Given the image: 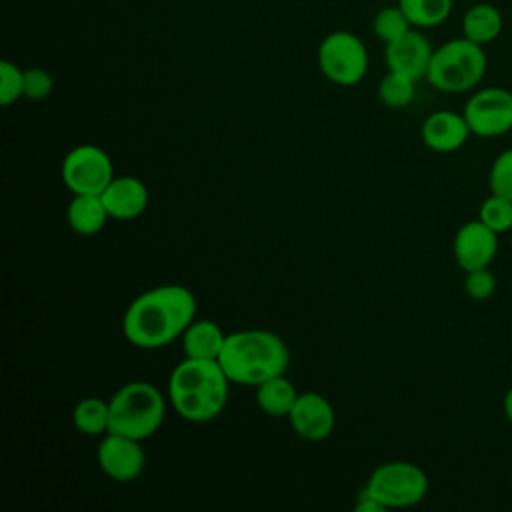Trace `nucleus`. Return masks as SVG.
<instances>
[{
  "mask_svg": "<svg viewBox=\"0 0 512 512\" xmlns=\"http://www.w3.org/2000/svg\"><path fill=\"white\" fill-rule=\"evenodd\" d=\"M196 296L180 284H162L136 296L124 316V338L142 350H156L182 338L196 318Z\"/></svg>",
  "mask_w": 512,
  "mask_h": 512,
  "instance_id": "nucleus-1",
  "label": "nucleus"
},
{
  "mask_svg": "<svg viewBox=\"0 0 512 512\" xmlns=\"http://www.w3.org/2000/svg\"><path fill=\"white\" fill-rule=\"evenodd\" d=\"M230 384L218 360L184 358L170 372L166 394L182 420L204 424L224 410Z\"/></svg>",
  "mask_w": 512,
  "mask_h": 512,
  "instance_id": "nucleus-2",
  "label": "nucleus"
},
{
  "mask_svg": "<svg viewBox=\"0 0 512 512\" xmlns=\"http://www.w3.org/2000/svg\"><path fill=\"white\" fill-rule=\"evenodd\" d=\"M218 364L232 384L256 388L286 372L290 352L278 334L262 328H246L226 334Z\"/></svg>",
  "mask_w": 512,
  "mask_h": 512,
  "instance_id": "nucleus-3",
  "label": "nucleus"
},
{
  "mask_svg": "<svg viewBox=\"0 0 512 512\" xmlns=\"http://www.w3.org/2000/svg\"><path fill=\"white\" fill-rule=\"evenodd\" d=\"M110 402V432L146 440L158 432L166 416V398L150 382L132 380L120 386Z\"/></svg>",
  "mask_w": 512,
  "mask_h": 512,
  "instance_id": "nucleus-4",
  "label": "nucleus"
},
{
  "mask_svg": "<svg viewBox=\"0 0 512 512\" xmlns=\"http://www.w3.org/2000/svg\"><path fill=\"white\" fill-rule=\"evenodd\" d=\"M486 66L484 46L460 36L434 48L426 80L440 92L462 94L478 86Z\"/></svg>",
  "mask_w": 512,
  "mask_h": 512,
  "instance_id": "nucleus-5",
  "label": "nucleus"
},
{
  "mask_svg": "<svg viewBox=\"0 0 512 512\" xmlns=\"http://www.w3.org/2000/svg\"><path fill=\"white\" fill-rule=\"evenodd\" d=\"M428 486V476L418 464L392 460L372 470L364 490L370 492L386 510H390L420 504L428 494Z\"/></svg>",
  "mask_w": 512,
  "mask_h": 512,
  "instance_id": "nucleus-6",
  "label": "nucleus"
},
{
  "mask_svg": "<svg viewBox=\"0 0 512 512\" xmlns=\"http://www.w3.org/2000/svg\"><path fill=\"white\" fill-rule=\"evenodd\" d=\"M320 72L336 86H354L368 72V50L364 42L348 32L336 30L318 46Z\"/></svg>",
  "mask_w": 512,
  "mask_h": 512,
  "instance_id": "nucleus-7",
  "label": "nucleus"
},
{
  "mask_svg": "<svg viewBox=\"0 0 512 512\" xmlns=\"http://www.w3.org/2000/svg\"><path fill=\"white\" fill-rule=\"evenodd\" d=\"M60 176L72 194H102L114 178V164L100 146L80 144L64 156Z\"/></svg>",
  "mask_w": 512,
  "mask_h": 512,
  "instance_id": "nucleus-8",
  "label": "nucleus"
},
{
  "mask_svg": "<svg viewBox=\"0 0 512 512\" xmlns=\"http://www.w3.org/2000/svg\"><path fill=\"white\" fill-rule=\"evenodd\" d=\"M470 132L478 138H498L512 130V92L500 86L476 90L462 110Z\"/></svg>",
  "mask_w": 512,
  "mask_h": 512,
  "instance_id": "nucleus-9",
  "label": "nucleus"
},
{
  "mask_svg": "<svg viewBox=\"0 0 512 512\" xmlns=\"http://www.w3.org/2000/svg\"><path fill=\"white\" fill-rule=\"evenodd\" d=\"M96 460L100 470L114 482L136 480L146 466V454L140 440L108 432L102 436L96 448Z\"/></svg>",
  "mask_w": 512,
  "mask_h": 512,
  "instance_id": "nucleus-10",
  "label": "nucleus"
},
{
  "mask_svg": "<svg viewBox=\"0 0 512 512\" xmlns=\"http://www.w3.org/2000/svg\"><path fill=\"white\" fill-rule=\"evenodd\" d=\"M452 252L464 272L488 268L498 252V234L478 218L468 220L456 230Z\"/></svg>",
  "mask_w": 512,
  "mask_h": 512,
  "instance_id": "nucleus-11",
  "label": "nucleus"
},
{
  "mask_svg": "<svg viewBox=\"0 0 512 512\" xmlns=\"http://www.w3.org/2000/svg\"><path fill=\"white\" fill-rule=\"evenodd\" d=\"M288 420L298 438L306 442H322L334 430L336 412L326 396L318 392H300Z\"/></svg>",
  "mask_w": 512,
  "mask_h": 512,
  "instance_id": "nucleus-12",
  "label": "nucleus"
},
{
  "mask_svg": "<svg viewBox=\"0 0 512 512\" xmlns=\"http://www.w3.org/2000/svg\"><path fill=\"white\" fill-rule=\"evenodd\" d=\"M434 48L420 28H410L404 36L384 44V60L388 70L404 74L412 80H422L428 74Z\"/></svg>",
  "mask_w": 512,
  "mask_h": 512,
  "instance_id": "nucleus-13",
  "label": "nucleus"
},
{
  "mask_svg": "<svg viewBox=\"0 0 512 512\" xmlns=\"http://www.w3.org/2000/svg\"><path fill=\"white\" fill-rule=\"evenodd\" d=\"M470 128L466 124L464 114L452 112V110H436L422 122L420 138L424 146L438 154H450L460 150L468 136Z\"/></svg>",
  "mask_w": 512,
  "mask_h": 512,
  "instance_id": "nucleus-14",
  "label": "nucleus"
},
{
  "mask_svg": "<svg viewBox=\"0 0 512 512\" xmlns=\"http://www.w3.org/2000/svg\"><path fill=\"white\" fill-rule=\"evenodd\" d=\"M112 220H134L148 208V186L136 176H114L100 194Z\"/></svg>",
  "mask_w": 512,
  "mask_h": 512,
  "instance_id": "nucleus-15",
  "label": "nucleus"
},
{
  "mask_svg": "<svg viewBox=\"0 0 512 512\" xmlns=\"http://www.w3.org/2000/svg\"><path fill=\"white\" fill-rule=\"evenodd\" d=\"M180 340H182V350L186 358L218 360L226 342V334L214 320L194 318L190 326L184 330Z\"/></svg>",
  "mask_w": 512,
  "mask_h": 512,
  "instance_id": "nucleus-16",
  "label": "nucleus"
},
{
  "mask_svg": "<svg viewBox=\"0 0 512 512\" xmlns=\"http://www.w3.org/2000/svg\"><path fill=\"white\" fill-rule=\"evenodd\" d=\"M108 210L100 194H72L66 208V220L72 232L80 236L98 234L108 222Z\"/></svg>",
  "mask_w": 512,
  "mask_h": 512,
  "instance_id": "nucleus-17",
  "label": "nucleus"
},
{
  "mask_svg": "<svg viewBox=\"0 0 512 512\" xmlns=\"http://www.w3.org/2000/svg\"><path fill=\"white\" fill-rule=\"evenodd\" d=\"M504 28V18L494 4L478 2L470 6L462 16V36L486 46L494 42Z\"/></svg>",
  "mask_w": 512,
  "mask_h": 512,
  "instance_id": "nucleus-18",
  "label": "nucleus"
},
{
  "mask_svg": "<svg viewBox=\"0 0 512 512\" xmlns=\"http://www.w3.org/2000/svg\"><path fill=\"white\" fill-rule=\"evenodd\" d=\"M298 394L300 392H296L292 380L284 374H278L256 386V404L266 416L282 418L290 414Z\"/></svg>",
  "mask_w": 512,
  "mask_h": 512,
  "instance_id": "nucleus-19",
  "label": "nucleus"
},
{
  "mask_svg": "<svg viewBox=\"0 0 512 512\" xmlns=\"http://www.w3.org/2000/svg\"><path fill=\"white\" fill-rule=\"evenodd\" d=\"M72 424L84 436H106L110 432V402L98 396L82 398L72 410Z\"/></svg>",
  "mask_w": 512,
  "mask_h": 512,
  "instance_id": "nucleus-20",
  "label": "nucleus"
},
{
  "mask_svg": "<svg viewBox=\"0 0 512 512\" xmlns=\"http://www.w3.org/2000/svg\"><path fill=\"white\" fill-rule=\"evenodd\" d=\"M414 28H434L448 20L452 0H398Z\"/></svg>",
  "mask_w": 512,
  "mask_h": 512,
  "instance_id": "nucleus-21",
  "label": "nucleus"
},
{
  "mask_svg": "<svg viewBox=\"0 0 512 512\" xmlns=\"http://www.w3.org/2000/svg\"><path fill=\"white\" fill-rule=\"evenodd\" d=\"M414 92L416 80L392 70H388V74L378 82V100L394 110L406 108L414 100Z\"/></svg>",
  "mask_w": 512,
  "mask_h": 512,
  "instance_id": "nucleus-22",
  "label": "nucleus"
},
{
  "mask_svg": "<svg viewBox=\"0 0 512 512\" xmlns=\"http://www.w3.org/2000/svg\"><path fill=\"white\" fill-rule=\"evenodd\" d=\"M410 28H414V26L410 24L408 16L404 14V10L398 4L380 8L372 20V30H374L376 38L382 40L384 44L404 36Z\"/></svg>",
  "mask_w": 512,
  "mask_h": 512,
  "instance_id": "nucleus-23",
  "label": "nucleus"
},
{
  "mask_svg": "<svg viewBox=\"0 0 512 512\" xmlns=\"http://www.w3.org/2000/svg\"><path fill=\"white\" fill-rule=\"evenodd\" d=\"M478 220H482L496 234L508 232L512 228V200L492 194L480 204Z\"/></svg>",
  "mask_w": 512,
  "mask_h": 512,
  "instance_id": "nucleus-24",
  "label": "nucleus"
},
{
  "mask_svg": "<svg viewBox=\"0 0 512 512\" xmlns=\"http://www.w3.org/2000/svg\"><path fill=\"white\" fill-rule=\"evenodd\" d=\"M488 188L492 194L512 200V148L502 150L488 172Z\"/></svg>",
  "mask_w": 512,
  "mask_h": 512,
  "instance_id": "nucleus-25",
  "label": "nucleus"
},
{
  "mask_svg": "<svg viewBox=\"0 0 512 512\" xmlns=\"http://www.w3.org/2000/svg\"><path fill=\"white\" fill-rule=\"evenodd\" d=\"M24 98V70L10 60L0 62V104L10 106Z\"/></svg>",
  "mask_w": 512,
  "mask_h": 512,
  "instance_id": "nucleus-26",
  "label": "nucleus"
},
{
  "mask_svg": "<svg viewBox=\"0 0 512 512\" xmlns=\"http://www.w3.org/2000/svg\"><path fill=\"white\" fill-rule=\"evenodd\" d=\"M464 292L470 300H488L496 292V276L490 272V268L470 270L464 276Z\"/></svg>",
  "mask_w": 512,
  "mask_h": 512,
  "instance_id": "nucleus-27",
  "label": "nucleus"
},
{
  "mask_svg": "<svg viewBox=\"0 0 512 512\" xmlns=\"http://www.w3.org/2000/svg\"><path fill=\"white\" fill-rule=\"evenodd\" d=\"M54 90V78L48 70L32 66L24 70V98L32 102H40L48 98Z\"/></svg>",
  "mask_w": 512,
  "mask_h": 512,
  "instance_id": "nucleus-28",
  "label": "nucleus"
},
{
  "mask_svg": "<svg viewBox=\"0 0 512 512\" xmlns=\"http://www.w3.org/2000/svg\"><path fill=\"white\" fill-rule=\"evenodd\" d=\"M354 510L356 512H386V508L364 488L358 492L356 502H354Z\"/></svg>",
  "mask_w": 512,
  "mask_h": 512,
  "instance_id": "nucleus-29",
  "label": "nucleus"
},
{
  "mask_svg": "<svg viewBox=\"0 0 512 512\" xmlns=\"http://www.w3.org/2000/svg\"><path fill=\"white\" fill-rule=\"evenodd\" d=\"M502 410H504V416L508 418V422L512 424V386L506 390L504 394V400H502Z\"/></svg>",
  "mask_w": 512,
  "mask_h": 512,
  "instance_id": "nucleus-30",
  "label": "nucleus"
}]
</instances>
